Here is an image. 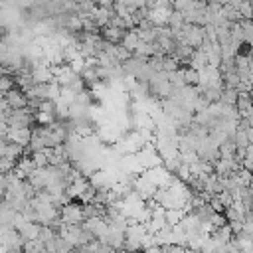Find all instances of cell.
I'll use <instances>...</instances> for the list:
<instances>
[{
  "label": "cell",
  "mask_w": 253,
  "mask_h": 253,
  "mask_svg": "<svg viewBox=\"0 0 253 253\" xmlns=\"http://www.w3.org/2000/svg\"><path fill=\"white\" fill-rule=\"evenodd\" d=\"M117 253H132V251H128V249H121V251H117Z\"/></svg>",
  "instance_id": "5bb4252c"
},
{
  "label": "cell",
  "mask_w": 253,
  "mask_h": 253,
  "mask_svg": "<svg viewBox=\"0 0 253 253\" xmlns=\"http://www.w3.org/2000/svg\"><path fill=\"white\" fill-rule=\"evenodd\" d=\"M188 211L186 210H182V208H172V210H166V223L170 225V227H174V225H180V221L184 219V215H186Z\"/></svg>",
  "instance_id": "9c48e42d"
},
{
  "label": "cell",
  "mask_w": 253,
  "mask_h": 253,
  "mask_svg": "<svg viewBox=\"0 0 253 253\" xmlns=\"http://www.w3.org/2000/svg\"><path fill=\"white\" fill-rule=\"evenodd\" d=\"M16 231H18L26 241H30V239H38V237H40L42 225H40L38 221H24Z\"/></svg>",
  "instance_id": "5b68a950"
},
{
  "label": "cell",
  "mask_w": 253,
  "mask_h": 253,
  "mask_svg": "<svg viewBox=\"0 0 253 253\" xmlns=\"http://www.w3.org/2000/svg\"><path fill=\"white\" fill-rule=\"evenodd\" d=\"M138 43H140L138 30H128V32L125 34V38H123V45H125L130 53H134V51H136V47H138Z\"/></svg>",
  "instance_id": "52a82bcc"
},
{
  "label": "cell",
  "mask_w": 253,
  "mask_h": 253,
  "mask_svg": "<svg viewBox=\"0 0 253 253\" xmlns=\"http://www.w3.org/2000/svg\"><path fill=\"white\" fill-rule=\"evenodd\" d=\"M4 99H6V103H8V107L10 109H26L28 105H30V101H28V97L24 95V91H20V89H12V91H8L6 95H4Z\"/></svg>",
  "instance_id": "277c9868"
},
{
  "label": "cell",
  "mask_w": 253,
  "mask_h": 253,
  "mask_svg": "<svg viewBox=\"0 0 253 253\" xmlns=\"http://www.w3.org/2000/svg\"><path fill=\"white\" fill-rule=\"evenodd\" d=\"M125 34H126V30H121V28H115V26H105L103 32H101V38H103L105 42L117 45L119 42H123Z\"/></svg>",
  "instance_id": "8992f818"
},
{
  "label": "cell",
  "mask_w": 253,
  "mask_h": 253,
  "mask_svg": "<svg viewBox=\"0 0 253 253\" xmlns=\"http://www.w3.org/2000/svg\"><path fill=\"white\" fill-rule=\"evenodd\" d=\"M32 132L30 128H14V126H8V132H6V142H14V144H20L24 148H28L30 140H32Z\"/></svg>",
  "instance_id": "3957f363"
},
{
  "label": "cell",
  "mask_w": 253,
  "mask_h": 253,
  "mask_svg": "<svg viewBox=\"0 0 253 253\" xmlns=\"http://www.w3.org/2000/svg\"><path fill=\"white\" fill-rule=\"evenodd\" d=\"M22 156H24V146L14 144V142H6V148H4V158L12 160V162H18Z\"/></svg>",
  "instance_id": "ba28073f"
},
{
  "label": "cell",
  "mask_w": 253,
  "mask_h": 253,
  "mask_svg": "<svg viewBox=\"0 0 253 253\" xmlns=\"http://www.w3.org/2000/svg\"><path fill=\"white\" fill-rule=\"evenodd\" d=\"M182 75H184L186 85H198V81H200V71H196V69H192V67L182 69Z\"/></svg>",
  "instance_id": "30bf717a"
},
{
  "label": "cell",
  "mask_w": 253,
  "mask_h": 253,
  "mask_svg": "<svg viewBox=\"0 0 253 253\" xmlns=\"http://www.w3.org/2000/svg\"><path fill=\"white\" fill-rule=\"evenodd\" d=\"M59 219L63 225H79L81 221H85L83 204H75V202L63 204L59 210Z\"/></svg>",
  "instance_id": "6da1fadb"
},
{
  "label": "cell",
  "mask_w": 253,
  "mask_h": 253,
  "mask_svg": "<svg viewBox=\"0 0 253 253\" xmlns=\"http://www.w3.org/2000/svg\"><path fill=\"white\" fill-rule=\"evenodd\" d=\"M65 26H67L71 32H79V30L83 28V18H79V16H69V18L65 20Z\"/></svg>",
  "instance_id": "7c38bea8"
},
{
  "label": "cell",
  "mask_w": 253,
  "mask_h": 253,
  "mask_svg": "<svg viewBox=\"0 0 253 253\" xmlns=\"http://www.w3.org/2000/svg\"><path fill=\"white\" fill-rule=\"evenodd\" d=\"M144 253H164V247L162 245H150L144 249Z\"/></svg>",
  "instance_id": "4fadbf2b"
},
{
  "label": "cell",
  "mask_w": 253,
  "mask_h": 253,
  "mask_svg": "<svg viewBox=\"0 0 253 253\" xmlns=\"http://www.w3.org/2000/svg\"><path fill=\"white\" fill-rule=\"evenodd\" d=\"M30 123H32V115L28 113V109H10L8 113V121L6 125L8 126H14V128H30Z\"/></svg>",
  "instance_id": "7a4b0ae2"
},
{
  "label": "cell",
  "mask_w": 253,
  "mask_h": 253,
  "mask_svg": "<svg viewBox=\"0 0 253 253\" xmlns=\"http://www.w3.org/2000/svg\"><path fill=\"white\" fill-rule=\"evenodd\" d=\"M239 14H241L243 20H253V4H251V0H243L239 4Z\"/></svg>",
  "instance_id": "8fae6325"
}]
</instances>
